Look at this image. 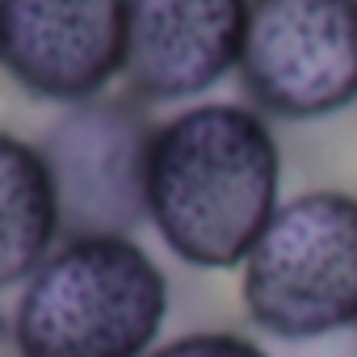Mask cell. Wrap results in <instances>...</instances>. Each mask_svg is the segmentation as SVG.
Instances as JSON below:
<instances>
[{"instance_id": "6da1fadb", "label": "cell", "mask_w": 357, "mask_h": 357, "mask_svg": "<svg viewBox=\"0 0 357 357\" xmlns=\"http://www.w3.org/2000/svg\"><path fill=\"white\" fill-rule=\"evenodd\" d=\"M282 206V143L240 101H194L155 126L147 223L194 269H240Z\"/></svg>"}, {"instance_id": "ba28073f", "label": "cell", "mask_w": 357, "mask_h": 357, "mask_svg": "<svg viewBox=\"0 0 357 357\" xmlns=\"http://www.w3.org/2000/svg\"><path fill=\"white\" fill-rule=\"evenodd\" d=\"M59 240V202L38 143L0 130V294L22 290Z\"/></svg>"}, {"instance_id": "277c9868", "label": "cell", "mask_w": 357, "mask_h": 357, "mask_svg": "<svg viewBox=\"0 0 357 357\" xmlns=\"http://www.w3.org/2000/svg\"><path fill=\"white\" fill-rule=\"evenodd\" d=\"M151 105L97 97L68 105L38 139L51 168L63 240L76 236H130L147 223V168L155 143Z\"/></svg>"}, {"instance_id": "7a4b0ae2", "label": "cell", "mask_w": 357, "mask_h": 357, "mask_svg": "<svg viewBox=\"0 0 357 357\" xmlns=\"http://www.w3.org/2000/svg\"><path fill=\"white\" fill-rule=\"evenodd\" d=\"M168 307V278L135 236H76L17 290L9 340L17 357H147Z\"/></svg>"}, {"instance_id": "9c48e42d", "label": "cell", "mask_w": 357, "mask_h": 357, "mask_svg": "<svg viewBox=\"0 0 357 357\" xmlns=\"http://www.w3.org/2000/svg\"><path fill=\"white\" fill-rule=\"evenodd\" d=\"M147 357H273V349L240 328H190L160 340Z\"/></svg>"}, {"instance_id": "3957f363", "label": "cell", "mask_w": 357, "mask_h": 357, "mask_svg": "<svg viewBox=\"0 0 357 357\" xmlns=\"http://www.w3.org/2000/svg\"><path fill=\"white\" fill-rule=\"evenodd\" d=\"M240 303L261 340H315L357 328V194L282 198L248 261Z\"/></svg>"}, {"instance_id": "52a82bcc", "label": "cell", "mask_w": 357, "mask_h": 357, "mask_svg": "<svg viewBox=\"0 0 357 357\" xmlns=\"http://www.w3.org/2000/svg\"><path fill=\"white\" fill-rule=\"evenodd\" d=\"M248 0H126L122 84L143 105L198 101L240 68Z\"/></svg>"}, {"instance_id": "5b68a950", "label": "cell", "mask_w": 357, "mask_h": 357, "mask_svg": "<svg viewBox=\"0 0 357 357\" xmlns=\"http://www.w3.org/2000/svg\"><path fill=\"white\" fill-rule=\"evenodd\" d=\"M240 84L265 118L315 122L357 101V0H248Z\"/></svg>"}, {"instance_id": "8992f818", "label": "cell", "mask_w": 357, "mask_h": 357, "mask_svg": "<svg viewBox=\"0 0 357 357\" xmlns=\"http://www.w3.org/2000/svg\"><path fill=\"white\" fill-rule=\"evenodd\" d=\"M0 68L51 105L109 93L126 68V0H0Z\"/></svg>"}, {"instance_id": "8fae6325", "label": "cell", "mask_w": 357, "mask_h": 357, "mask_svg": "<svg viewBox=\"0 0 357 357\" xmlns=\"http://www.w3.org/2000/svg\"><path fill=\"white\" fill-rule=\"evenodd\" d=\"M0 43H5V34H0Z\"/></svg>"}, {"instance_id": "30bf717a", "label": "cell", "mask_w": 357, "mask_h": 357, "mask_svg": "<svg viewBox=\"0 0 357 357\" xmlns=\"http://www.w3.org/2000/svg\"><path fill=\"white\" fill-rule=\"evenodd\" d=\"M273 357H357V328H344V332H328V336H315V340H286V344H273Z\"/></svg>"}]
</instances>
